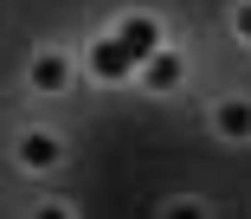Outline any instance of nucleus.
<instances>
[{
    "label": "nucleus",
    "instance_id": "nucleus-4",
    "mask_svg": "<svg viewBox=\"0 0 251 219\" xmlns=\"http://www.w3.org/2000/svg\"><path fill=\"white\" fill-rule=\"evenodd\" d=\"M135 78H142L148 90H155V97H168V90H174V84L187 78V58H180L174 45H161V52H148V58L135 65Z\"/></svg>",
    "mask_w": 251,
    "mask_h": 219
},
{
    "label": "nucleus",
    "instance_id": "nucleus-5",
    "mask_svg": "<svg viewBox=\"0 0 251 219\" xmlns=\"http://www.w3.org/2000/svg\"><path fill=\"white\" fill-rule=\"evenodd\" d=\"M26 78H32V90H45V97H58V90H71V78H77V65L65 58V52H39Z\"/></svg>",
    "mask_w": 251,
    "mask_h": 219
},
{
    "label": "nucleus",
    "instance_id": "nucleus-7",
    "mask_svg": "<svg viewBox=\"0 0 251 219\" xmlns=\"http://www.w3.org/2000/svg\"><path fill=\"white\" fill-rule=\"evenodd\" d=\"M232 32L251 45V0H238V7H232Z\"/></svg>",
    "mask_w": 251,
    "mask_h": 219
},
{
    "label": "nucleus",
    "instance_id": "nucleus-6",
    "mask_svg": "<svg viewBox=\"0 0 251 219\" xmlns=\"http://www.w3.org/2000/svg\"><path fill=\"white\" fill-rule=\"evenodd\" d=\"M213 136L219 142H251V103L245 97H219L213 103Z\"/></svg>",
    "mask_w": 251,
    "mask_h": 219
},
{
    "label": "nucleus",
    "instance_id": "nucleus-1",
    "mask_svg": "<svg viewBox=\"0 0 251 219\" xmlns=\"http://www.w3.org/2000/svg\"><path fill=\"white\" fill-rule=\"evenodd\" d=\"M84 71H90L97 84H129V78H135V58L116 45V32H103V39L84 52Z\"/></svg>",
    "mask_w": 251,
    "mask_h": 219
},
{
    "label": "nucleus",
    "instance_id": "nucleus-2",
    "mask_svg": "<svg viewBox=\"0 0 251 219\" xmlns=\"http://www.w3.org/2000/svg\"><path fill=\"white\" fill-rule=\"evenodd\" d=\"M116 45L142 65L148 52H161V45H168V32H161V20H155V13H129V20H116Z\"/></svg>",
    "mask_w": 251,
    "mask_h": 219
},
{
    "label": "nucleus",
    "instance_id": "nucleus-3",
    "mask_svg": "<svg viewBox=\"0 0 251 219\" xmlns=\"http://www.w3.org/2000/svg\"><path fill=\"white\" fill-rule=\"evenodd\" d=\"M13 161H20L26 174H45V168H58V161H65V142H58L52 129H26V136L13 142Z\"/></svg>",
    "mask_w": 251,
    "mask_h": 219
}]
</instances>
